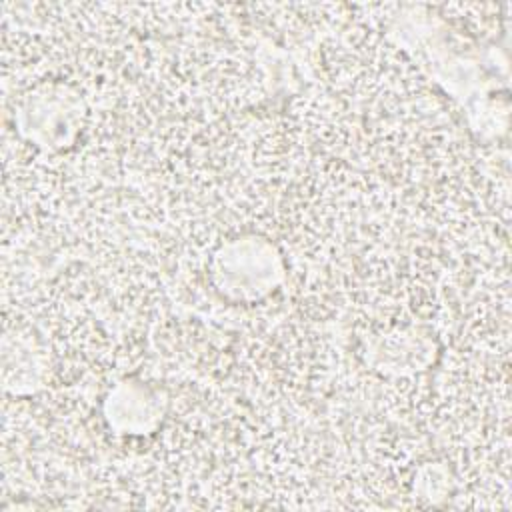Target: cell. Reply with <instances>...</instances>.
<instances>
[{
	"label": "cell",
	"instance_id": "obj_1",
	"mask_svg": "<svg viewBox=\"0 0 512 512\" xmlns=\"http://www.w3.org/2000/svg\"><path fill=\"white\" fill-rule=\"evenodd\" d=\"M84 120V104L64 86H46L26 96L20 110L22 132L38 146L60 150L74 142Z\"/></svg>",
	"mask_w": 512,
	"mask_h": 512
},
{
	"label": "cell",
	"instance_id": "obj_2",
	"mask_svg": "<svg viewBox=\"0 0 512 512\" xmlns=\"http://www.w3.org/2000/svg\"><path fill=\"white\" fill-rule=\"evenodd\" d=\"M264 242L256 244V238L232 242L216 256V274L222 278V286L240 298H258L266 294L278 280L258 270H280L278 258L256 266V256L264 250Z\"/></svg>",
	"mask_w": 512,
	"mask_h": 512
},
{
	"label": "cell",
	"instance_id": "obj_3",
	"mask_svg": "<svg viewBox=\"0 0 512 512\" xmlns=\"http://www.w3.org/2000/svg\"><path fill=\"white\" fill-rule=\"evenodd\" d=\"M160 392L142 382L118 384L106 400V418L120 434H148L162 418Z\"/></svg>",
	"mask_w": 512,
	"mask_h": 512
}]
</instances>
